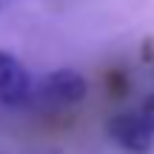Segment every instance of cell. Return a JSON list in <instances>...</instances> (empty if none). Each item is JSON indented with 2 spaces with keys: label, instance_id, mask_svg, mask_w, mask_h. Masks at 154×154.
<instances>
[{
  "label": "cell",
  "instance_id": "6da1fadb",
  "mask_svg": "<svg viewBox=\"0 0 154 154\" xmlns=\"http://www.w3.org/2000/svg\"><path fill=\"white\" fill-rule=\"evenodd\" d=\"M109 134L123 151L128 154H149L154 134L149 131V126L143 123V117L134 111H120L109 120Z\"/></svg>",
  "mask_w": 154,
  "mask_h": 154
},
{
  "label": "cell",
  "instance_id": "7a4b0ae2",
  "mask_svg": "<svg viewBox=\"0 0 154 154\" xmlns=\"http://www.w3.org/2000/svg\"><path fill=\"white\" fill-rule=\"evenodd\" d=\"M32 94V80L23 63L14 54L0 49V103L3 106H23Z\"/></svg>",
  "mask_w": 154,
  "mask_h": 154
},
{
  "label": "cell",
  "instance_id": "3957f363",
  "mask_svg": "<svg viewBox=\"0 0 154 154\" xmlns=\"http://www.w3.org/2000/svg\"><path fill=\"white\" fill-rule=\"evenodd\" d=\"M88 94V83L83 74L72 72V69H60V72H51L43 83V97H49L51 103L60 106H74L80 103Z\"/></svg>",
  "mask_w": 154,
  "mask_h": 154
},
{
  "label": "cell",
  "instance_id": "277c9868",
  "mask_svg": "<svg viewBox=\"0 0 154 154\" xmlns=\"http://www.w3.org/2000/svg\"><path fill=\"white\" fill-rule=\"evenodd\" d=\"M140 117H143V123L149 126V131L154 134V94L143 100V111H140Z\"/></svg>",
  "mask_w": 154,
  "mask_h": 154
},
{
  "label": "cell",
  "instance_id": "5b68a950",
  "mask_svg": "<svg viewBox=\"0 0 154 154\" xmlns=\"http://www.w3.org/2000/svg\"><path fill=\"white\" fill-rule=\"evenodd\" d=\"M3 3H6V0H0V6H3Z\"/></svg>",
  "mask_w": 154,
  "mask_h": 154
}]
</instances>
